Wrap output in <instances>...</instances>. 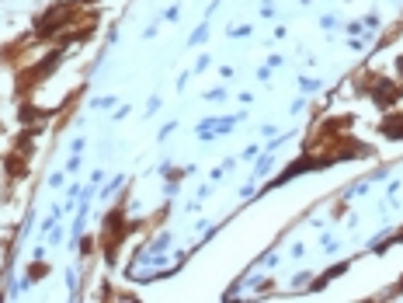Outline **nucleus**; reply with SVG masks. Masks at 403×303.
I'll use <instances>...</instances> for the list:
<instances>
[{
    "label": "nucleus",
    "mask_w": 403,
    "mask_h": 303,
    "mask_svg": "<svg viewBox=\"0 0 403 303\" xmlns=\"http://www.w3.org/2000/svg\"><path fill=\"white\" fill-rule=\"evenodd\" d=\"M80 167H84V154H70V157H66V164H63V171H66L70 178H73Z\"/></svg>",
    "instance_id": "14"
},
{
    "label": "nucleus",
    "mask_w": 403,
    "mask_h": 303,
    "mask_svg": "<svg viewBox=\"0 0 403 303\" xmlns=\"http://www.w3.org/2000/svg\"><path fill=\"white\" fill-rule=\"evenodd\" d=\"M115 105H118V94H98V98H91L87 108H91V111H111Z\"/></svg>",
    "instance_id": "6"
},
{
    "label": "nucleus",
    "mask_w": 403,
    "mask_h": 303,
    "mask_svg": "<svg viewBox=\"0 0 403 303\" xmlns=\"http://www.w3.org/2000/svg\"><path fill=\"white\" fill-rule=\"evenodd\" d=\"M126 181H129V178H126L122 171H118V174H111V178H108V185H101V188H98V199H101V202H111L115 195H122Z\"/></svg>",
    "instance_id": "3"
},
{
    "label": "nucleus",
    "mask_w": 403,
    "mask_h": 303,
    "mask_svg": "<svg viewBox=\"0 0 403 303\" xmlns=\"http://www.w3.org/2000/svg\"><path fill=\"white\" fill-rule=\"evenodd\" d=\"M236 98H240V105H254V101H257V98H254L251 91H244V94H236Z\"/></svg>",
    "instance_id": "40"
},
{
    "label": "nucleus",
    "mask_w": 403,
    "mask_h": 303,
    "mask_svg": "<svg viewBox=\"0 0 403 303\" xmlns=\"http://www.w3.org/2000/svg\"><path fill=\"white\" fill-rule=\"evenodd\" d=\"M254 77H257L261 84H268V81H271V66H268V63H261V66L254 70Z\"/></svg>",
    "instance_id": "30"
},
{
    "label": "nucleus",
    "mask_w": 403,
    "mask_h": 303,
    "mask_svg": "<svg viewBox=\"0 0 403 303\" xmlns=\"http://www.w3.org/2000/svg\"><path fill=\"white\" fill-rule=\"evenodd\" d=\"M87 181H94V185H98V188H101V181H104V167H94V171H91V178H87Z\"/></svg>",
    "instance_id": "38"
},
{
    "label": "nucleus",
    "mask_w": 403,
    "mask_h": 303,
    "mask_svg": "<svg viewBox=\"0 0 403 303\" xmlns=\"http://www.w3.org/2000/svg\"><path fill=\"white\" fill-rule=\"evenodd\" d=\"M285 35H289V28H285V25H278V28H275V35H271V39L278 42V39H285Z\"/></svg>",
    "instance_id": "41"
},
{
    "label": "nucleus",
    "mask_w": 403,
    "mask_h": 303,
    "mask_svg": "<svg viewBox=\"0 0 403 303\" xmlns=\"http://www.w3.org/2000/svg\"><path fill=\"white\" fill-rule=\"evenodd\" d=\"M306 105H309V94H299V98L289 105V115H302V111H306Z\"/></svg>",
    "instance_id": "22"
},
{
    "label": "nucleus",
    "mask_w": 403,
    "mask_h": 303,
    "mask_svg": "<svg viewBox=\"0 0 403 303\" xmlns=\"http://www.w3.org/2000/svg\"><path fill=\"white\" fill-rule=\"evenodd\" d=\"M400 188H403V181H400V178H393V181L386 185V199H396V195H400Z\"/></svg>",
    "instance_id": "31"
},
{
    "label": "nucleus",
    "mask_w": 403,
    "mask_h": 303,
    "mask_svg": "<svg viewBox=\"0 0 403 303\" xmlns=\"http://www.w3.org/2000/svg\"><path fill=\"white\" fill-rule=\"evenodd\" d=\"M188 81H191V70H184L181 77L174 81V91H184V87H188Z\"/></svg>",
    "instance_id": "33"
},
{
    "label": "nucleus",
    "mask_w": 403,
    "mask_h": 303,
    "mask_svg": "<svg viewBox=\"0 0 403 303\" xmlns=\"http://www.w3.org/2000/svg\"><path fill=\"white\" fill-rule=\"evenodd\" d=\"M66 181H70V174H66L63 167H56V171H49V178H46V185L52 188V192H59V188H66Z\"/></svg>",
    "instance_id": "9"
},
{
    "label": "nucleus",
    "mask_w": 403,
    "mask_h": 303,
    "mask_svg": "<svg viewBox=\"0 0 403 303\" xmlns=\"http://www.w3.org/2000/svg\"><path fill=\"white\" fill-rule=\"evenodd\" d=\"M275 133H278V126H275V122H264V126H261V136H264V139H271Z\"/></svg>",
    "instance_id": "37"
},
{
    "label": "nucleus",
    "mask_w": 403,
    "mask_h": 303,
    "mask_svg": "<svg viewBox=\"0 0 403 303\" xmlns=\"http://www.w3.org/2000/svg\"><path fill=\"white\" fill-rule=\"evenodd\" d=\"M240 293H244V275H240L236 282H229V286H226L223 300H226V303H229V300H240Z\"/></svg>",
    "instance_id": "17"
},
{
    "label": "nucleus",
    "mask_w": 403,
    "mask_h": 303,
    "mask_svg": "<svg viewBox=\"0 0 403 303\" xmlns=\"http://www.w3.org/2000/svg\"><path fill=\"white\" fill-rule=\"evenodd\" d=\"M341 31L344 35H365V25H361V18L358 21H341Z\"/></svg>",
    "instance_id": "21"
},
{
    "label": "nucleus",
    "mask_w": 403,
    "mask_h": 303,
    "mask_svg": "<svg viewBox=\"0 0 403 303\" xmlns=\"http://www.w3.org/2000/svg\"><path fill=\"white\" fill-rule=\"evenodd\" d=\"M268 66H271V70H275V66H285V56H281V53H271V56H268Z\"/></svg>",
    "instance_id": "36"
},
{
    "label": "nucleus",
    "mask_w": 403,
    "mask_h": 303,
    "mask_svg": "<svg viewBox=\"0 0 403 303\" xmlns=\"http://www.w3.org/2000/svg\"><path fill=\"white\" fill-rule=\"evenodd\" d=\"M309 282H313V269H302V272H296V275H292V282H289V286H292V289H299V293H306V286H309Z\"/></svg>",
    "instance_id": "10"
},
{
    "label": "nucleus",
    "mask_w": 403,
    "mask_h": 303,
    "mask_svg": "<svg viewBox=\"0 0 403 303\" xmlns=\"http://www.w3.org/2000/svg\"><path fill=\"white\" fill-rule=\"evenodd\" d=\"M209 66H212V56H209V53H202V56L195 59V66H191V73H205Z\"/></svg>",
    "instance_id": "24"
},
{
    "label": "nucleus",
    "mask_w": 403,
    "mask_h": 303,
    "mask_svg": "<svg viewBox=\"0 0 403 303\" xmlns=\"http://www.w3.org/2000/svg\"><path fill=\"white\" fill-rule=\"evenodd\" d=\"M251 35H254V25H229V28H226V39H229V42L251 39Z\"/></svg>",
    "instance_id": "8"
},
{
    "label": "nucleus",
    "mask_w": 403,
    "mask_h": 303,
    "mask_svg": "<svg viewBox=\"0 0 403 303\" xmlns=\"http://www.w3.org/2000/svg\"><path fill=\"white\" fill-rule=\"evenodd\" d=\"M84 146H87V136H73L70 139V154H84Z\"/></svg>",
    "instance_id": "29"
},
{
    "label": "nucleus",
    "mask_w": 403,
    "mask_h": 303,
    "mask_svg": "<svg viewBox=\"0 0 403 303\" xmlns=\"http://www.w3.org/2000/svg\"><path fill=\"white\" fill-rule=\"evenodd\" d=\"M324 91V84H320V77H309V73H299V94H320Z\"/></svg>",
    "instance_id": "7"
},
{
    "label": "nucleus",
    "mask_w": 403,
    "mask_h": 303,
    "mask_svg": "<svg viewBox=\"0 0 403 303\" xmlns=\"http://www.w3.org/2000/svg\"><path fill=\"white\" fill-rule=\"evenodd\" d=\"M129 111H132L129 105H115V108H111V122L118 126V122H122V119H129Z\"/></svg>",
    "instance_id": "25"
},
{
    "label": "nucleus",
    "mask_w": 403,
    "mask_h": 303,
    "mask_svg": "<svg viewBox=\"0 0 403 303\" xmlns=\"http://www.w3.org/2000/svg\"><path fill=\"white\" fill-rule=\"evenodd\" d=\"M302 254H306V244H302V241H296V244L289 248V258H302Z\"/></svg>",
    "instance_id": "34"
},
{
    "label": "nucleus",
    "mask_w": 403,
    "mask_h": 303,
    "mask_svg": "<svg viewBox=\"0 0 403 303\" xmlns=\"http://www.w3.org/2000/svg\"><path fill=\"white\" fill-rule=\"evenodd\" d=\"M160 21H164V25H177V21H181V4H177V0H174L171 7L160 11Z\"/></svg>",
    "instance_id": "11"
},
{
    "label": "nucleus",
    "mask_w": 403,
    "mask_h": 303,
    "mask_svg": "<svg viewBox=\"0 0 403 303\" xmlns=\"http://www.w3.org/2000/svg\"><path fill=\"white\" fill-rule=\"evenodd\" d=\"M46 254H49V244H42V241H35V244H31V251H28V258H31V261H46Z\"/></svg>",
    "instance_id": "18"
},
{
    "label": "nucleus",
    "mask_w": 403,
    "mask_h": 303,
    "mask_svg": "<svg viewBox=\"0 0 403 303\" xmlns=\"http://www.w3.org/2000/svg\"><path fill=\"white\" fill-rule=\"evenodd\" d=\"M171 171H174V161L171 157H164V161L156 164V174H171Z\"/></svg>",
    "instance_id": "32"
},
{
    "label": "nucleus",
    "mask_w": 403,
    "mask_h": 303,
    "mask_svg": "<svg viewBox=\"0 0 403 303\" xmlns=\"http://www.w3.org/2000/svg\"><path fill=\"white\" fill-rule=\"evenodd\" d=\"M320 28H324V31H337L341 28V18L337 14H320Z\"/></svg>",
    "instance_id": "20"
},
{
    "label": "nucleus",
    "mask_w": 403,
    "mask_h": 303,
    "mask_svg": "<svg viewBox=\"0 0 403 303\" xmlns=\"http://www.w3.org/2000/svg\"><path fill=\"white\" fill-rule=\"evenodd\" d=\"M348 269H351V258H344V261H337V265H330V269H327V272H320V275H316V279H313V282L306 286V293H324V289H327V286H330L334 279H341V275H344Z\"/></svg>",
    "instance_id": "2"
},
{
    "label": "nucleus",
    "mask_w": 403,
    "mask_h": 303,
    "mask_svg": "<svg viewBox=\"0 0 403 303\" xmlns=\"http://www.w3.org/2000/svg\"><path fill=\"white\" fill-rule=\"evenodd\" d=\"M344 223H348V230H354V226L361 223V216H358V213H348V216H344Z\"/></svg>",
    "instance_id": "39"
},
{
    "label": "nucleus",
    "mask_w": 403,
    "mask_h": 303,
    "mask_svg": "<svg viewBox=\"0 0 403 303\" xmlns=\"http://www.w3.org/2000/svg\"><path fill=\"white\" fill-rule=\"evenodd\" d=\"M156 35H160V21H150V25L143 28V42H153Z\"/></svg>",
    "instance_id": "27"
},
{
    "label": "nucleus",
    "mask_w": 403,
    "mask_h": 303,
    "mask_svg": "<svg viewBox=\"0 0 403 303\" xmlns=\"http://www.w3.org/2000/svg\"><path fill=\"white\" fill-rule=\"evenodd\" d=\"M63 279H66L70 300H80V279H76V272H73V269H66V272H63Z\"/></svg>",
    "instance_id": "12"
},
{
    "label": "nucleus",
    "mask_w": 403,
    "mask_h": 303,
    "mask_svg": "<svg viewBox=\"0 0 403 303\" xmlns=\"http://www.w3.org/2000/svg\"><path fill=\"white\" fill-rule=\"evenodd\" d=\"M219 77H223V81H233V77H236V70H233L229 63H223V66H219Z\"/></svg>",
    "instance_id": "35"
},
{
    "label": "nucleus",
    "mask_w": 403,
    "mask_h": 303,
    "mask_svg": "<svg viewBox=\"0 0 403 303\" xmlns=\"http://www.w3.org/2000/svg\"><path fill=\"white\" fill-rule=\"evenodd\" d=\"M257 195V181L254 178H247L244 185H240V199H254Z\"/></svg>",
    "instance_id": "23"
},
{
    "label": "nucleus",
    "mask_w": 403,
    "mask_h": 303,
    "mask_svg": "<svg viewBox=\"0 0 403 303\" xmlns=\"http://www.w3.org/2000/svg\"><path fill=\"white\" fill-rule=\"evenodd\" d=\"M396 4H403V0H396Z\"/></svg>",
    "instance_id": "42"
},
{
    "label": "nucleus",
    "mask_w": 403,
    "mask_h": 303,
    "mask_svg": "<svg viewBox=\"0 0 403 303\" xmlns=\"http://www.w3.org/2000/svg\"><path fill=\"white\" fill-rule=\"evenodd\" d=\"M271 171H275V154L261 150V157H257V161H254V167H251V178H254V181H264Z\"/></svg>",
    "instance_id": "5"
},
{
    "label": "nucleus",
    "mask_w": 403,
    "mask_h": 303,
    "mask_svg": "<svg viewBox=\"0 0 403 303\" xmlns=\"http://www.w3.org/2000/svg\"><path fill=\"white\" fill-rule=\"evenodd\" d=\"M160 105H164V98H156V94H153V98L146 101V108H143V115H146V119H150V115H156V111H160Z\"/></svg>",
    "instance_id": "26"
},
{
    "label": "nucleus",
    "mask_w": 403,
    "mask_h": 303,
    "mask_svg": "<svg viewBox=\"0 0 403 303\" xmlns=\"http://www.w3.org/2000/svg\"><path fill=\"white\" fill-rule=\"evenodd\" d=\"M261 143H251V146H244V154H240V164H254L257 157H261Z\"/></svg>",
    "instance_id": "13"
},
{
    "label": "nucleus",
    "mask_w": 403,
    "mask_h": 303,
    "mask_svg": "<svg viewBox=\"0 0 403 303\" xmlns=\"http://www.w3.org/2000/svg\"><path fill=\"white\" fill-rule=\"evenodd\" d=\"M202 98H205L209 105H223V101L229 98V91H226V87H212V91H205V94H202Z\"/></svg>",
    "instance_id": "16"
},
{
    "label": "nucleus",
    "mask_w": 403,
    "mask_h": 303,
    "mask_svg": "<svg viewBox=\"0 0 403 303\" xmlns=\"http://www.w3.org/2000/svg\"><path fill=\"white\" fill-rule=\"evenodd\" d=\"M171 133H177V119H167L164 126H160V133H156V139H160V143H167V139H171Z\"/></svg>",
    "instance_id": "19"
},
{
    "label": "nucleus",
    "mask_w": 403,
    "mask_h": 303,
    "mask_svg": "<svg viewBox=\"0 0 403 303\" xmlns=\"http://www.w3.org/2000/svg\"><path fill=\"white\" fill-rule=\"evenodd\" d=\"M320 248H324V254H337L341 251V241L334 234H324V237H320Z\"/></svg>",
    "instance_id": "15"
},
{
    "label": "nucleus",
    "mask_w": 403,
    "mask_h": 303,
    "mask_svg": "<svg viewBox=\"0 0 403 303\" xmlns=\"http://www.w3.org/2000/svg\"><path fill=\"white\" fill-rule=\"evenodd\" d=\"M209 31H212V18H202V25H195L191 28V35H188V49H198V46H205L209 42Z\"/></svg>",
    "instance_id": "4"
},
{
    "label": "nucleus",
    "mask_w": 403,
    "mask_h": 303,
    "mask_svg": "<svg viewBox=\"0 0 403 303\" xmlns=\"http://www.w3.org/2000/svg\"><path fill=\"white\" fill-rule=\"evenodd\" d=\"M376 129H379V136H382V139H389V143H403V108H389V111H382L379 122H376Z\"/></svg>",
    "instance_id": "1"
},
{
    "label": "nucleus",
    "mask_w": 403,
    "mask_h": 303,
    "mask_svg": "<svg viewBox=\"0 0 403 303\" xmlns=\"http://www.w3.org/2000/svg\"><path fill=\"white\" fill-rule=\"evenodd\" d=\"M212 192H216V181H209V185H198V195H195V199H198V202H205Z\"/></svg>",
    "instance_id": "28"
}]
</instances>
